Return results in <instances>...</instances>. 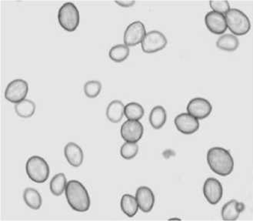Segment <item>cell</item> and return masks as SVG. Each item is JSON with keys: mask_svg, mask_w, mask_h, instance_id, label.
<instances>
[{"mask_svg": "<svg viewBox=\"0 0 253 221\" xmlns=\"http://www.w3.org/2000/svg\"><path fill=\"white\" fill-rule=\"evenodd\" d=\"M66 200L72 209L77 212H86L91 205L90 197L86 188L81 182L72 179L66 184Z\"/></svg>", "mask_w": 253, "mask_h": 221, "instance_id": "obj_2", "label": "cell"}, {"mask_svg": "<svg viewBox=\"0 0 253 221\" xmlns=\"http://www.w3.org/2000/svg\"><path fill=\"white\" fill-rule=\"evenodd\" d=\"M146 34L144 23L139 20L132 22L128 25L124 33V44L127 46H135L142 43Z\"/></svg>", "mask_w": 253, "mask_h": 221, "instance_id": "obj_8", "label": "cell"}, {"mask_svg": "<svg viewBox=\"0 0 253 221\" xmlns=\"http://www.w3.org/2000/svg\"><path fill=\"white\" fill-rule=\"evenodd\" d=\"M23 199L26 205L35 211L40 209L42 206V197L35 189L26 188L23 193Z\"/></svg>", "mask_w": 253, "mask_h": 221, "instance_id": "obj_21", "label": "cell"}, {"mask_svg": "<svg viewBox=\"0 0 253 221\" xmlns=\"http://www.w3.org/2000/svg\"><path fill=\"white\" fill-rule=\"evenodd\" d=\"M205 23L211 33L222 35L227 30L225 15L210 11L205 16Z\"/></svg>", "mask_w": 253, "mask_h": 221, "instance_id": "obj_13", "label": "cell"}, {"mask_svg": "<svg viewBox=\"0 0 253 221\" xmlns=\"http://www.w3.org/2000/svg\"><path fill=\"white\" fill-rule=\"evenodd\" d=\"M227 28L235 36L246 35L251 30L250 18L240 9L232 8L225 15Z\"/></svg>", "mask_w": 253, "mask_h": 221, "instance_id": "obj_3", "label": "cell"}, {"mask_svg": "<svg viewBox=\"0 0 253 221\" xmlns=\"http://www.w3.org/2000/svg\"><path fill=\"white\" fill-rule=\"evenodd\" d=\"M217 47L228 52L236 50L239 47V40L236 36L226 33L221 36L216 42Z\"/></svg>", "mask_w": 253, "mask_h": 221, "instance_id": "obj_19", "label": "cell"}, {"mask_svg": "<svg viewBox=\"0 0 253 221\" xmlns=\"http://www.w3.org/2000/svg\"><path fill=\"white\" fill-rule=\"evenodd\" d=\"M176 129L183 134H193L200 128V121L188 113H182L174 120Z\"/></svg>", "mask_w": 253, "mask_h": 221, "instance_id": "obj_12", "label": "cell"}, {"mask_svg": "<svg viewBox=\"0 0 253 221\" xmlns=\"http://www.w3.org/2000/svg\"><path fill=\"white\" fill-rule=\"evenodd\" d=\"M59 25L68 32L77 30L80 24V12L73 2H66L61 5L58 11Z\"/></svg>", "mask_w": 253, "mask_h": 221, "instance_id": "obj_5", "label": "cell"}, {"mask_svg": "<svg viewBox=\"0 0 253 221\" xmlns=\"http://www.w3.org/2000/svg\"><path fill=\"white\" fill-rule=\"evenodd\" d=\"M167 44L168 41L166 36L162 32L154 30L146 33L141 43V46L146 53H154L164 49Z\"/></svg>", "mask_w": 253, "mask_h": 221, "instance_id": "obj_6", "label": "cell"}, {"mask_svg": "<svg viewBox=\"0 0 253 221\" xmlns=\"http://www.w3.org/2000/svg\"><path fill=\"white\" fill-rule=\"evenodd\" d=\"M139 149L137 143L126 142L120 148V155L126 160H131L137 155Z\"/></svg>", "mask_w": 253, "mask_h": 221, "instance_id": "obj_26", "label": "cell"}, {"mask_svg": "<svg viewBox=\"0 0 253 221\" xmlns=\"http://www.w3.org/2000/svg\"><path fill=\"white\" fill-rule=\"evenodd\" d=\"M26 174L32 181L43 183L49 178L50 174L49 164L45 159L40 156H33L27 160L26 164Z\"/></svg>", "mask_w": 253, "mask_h": 221, "instance_id": "obj_4", "label": "cell"}, {"mask_svg": "<svg viewBox=\"0 0 253 221\" xmlns=\"http://www.w3.org/2000/svg\"><path fill=\"white\" fill-rule=\"evenodd\" d=\"M167 120V111L162 106H155L149 114V123L155 130L161 129Z\"/></svg>", "mask_w": 253, "mask_h": 221, "instance_id": "obj_17", "label": "cell"}, {"mask_svg": "<svg viewBox=\"0 0 253 221\" xmlns=\"http://www.w3.org/2000/svg\"><path fill=\"white\" fill-rule=\"evenodd\" d=\"M187 113L196 117L198 120L207 118L212 111V106L207 99L203 97H196L191 99L188 103Z\"/></svg>", "mask_w": 253, "mask_h": 221, "instance_id": "obj_10", "label": "cell"}, {"mask_svg": "<svg viewBox=\"0 0 253 221\" xmlns=\"http://www.w3.org/2000/svg\"><path fill=\"white\" fill-rule=\"evenodd\" d=\"M84 89L87 97H97L102 89V84L97 80H90L84 85Z\"/></svg>", "mask_w": 253, "mask_h": 221, "instance_id": "obj_27", "label": "cell"}, {"mask_svg": "<svg viewBox=\"0 0 253 221\" xmlns=\"http://www.w3.org/2000/svg\"><path fill=\"white\" fill-rule=\"evenodd\" d=\"M139 208L144 213H149L153 210L155 204V196L153 190L148 186L139 187L135 193Z\"/></svg>", "mask_w": 253, "mask_h": 221, "instance_id": "obj_14", "label": "cell"}, {"mask_svg": "<svg viewBox=\"0 0 253 221\" xmlns=\"http://www.w3.org/2000/svg\"><path fill=\"white\" fill-rule=\"evenodd\" d=\"M15 111L21 118H30L35 113L36 103L31 99H23L15 104Z\"/></svg>", "mask_w": 253, "mask_h": 221, "instance_id": "obj_20", "label": "cell"}, {"mask_svg": "<svg viewBox=\"0 0 253 221\" xmlns=\"http://www.w3.org/2000/svg\"><path fill=\"white\" fill-rule=\"evenodd\" d=\"M129 47L125 44H117L113 45L109 52V58L116 62V63H122L125 61L126 59L129 56Z\"/></svg>", "mask_w": 253, "mask_h": 221, "instance_id": "obj_23", "label": "cell"}, {"mask_svg": "<svg viewBox=\"0 0 253 221\" xmlns=\"http://www.w3.org/2000/svg\"><path fill=\"white\" fill-rule=\"evenodd\" d=\"M207 163L210 169L221 177L229 176L234 170V160L229 150L214 146L207 153Z\"/></svg>", "mask_w": 253, "mask_h": 221, "instance_id": "obj_1", "label": "cell"}, {"mask_svg": "<svg viewBox=\"0 0 253 221\" xmlns=\"http://www.w3.org/2000/svg\"><path fill=\"white\" fill-rule=\"evenodd\" d=\"M144 108L140 103L132 102L125 106L124 115L128 120H141L144 116Z\"/></svg>", "mask_w": 253, "mask_h": 221, "instance_id": "obj_25", "label": "cell"}, {"mask_svg": "<svg viewBox=\"0 0 253 221\" xmlns=\"http://www.w3.org/2000/svg\"><path fill=\"white\" fill-rule=\"evenodd\" d=\"M124 111H125V105L123 104V102L120 100L116 99L108 105L106 109V117L110 122L117 124L123 119Z\"/></svg>", "mask_w": 253, "mask_h": 221, "instance_id": "obj_16", "label": "cell"}, {"mask_svg": "<svg viewBox=\"0 0 253 221\" xmlns=\"http://www.w3.org/2000/svg\"><path fill=\"white\" fill-rule=\"evenodd\" d=\"M238 210H239V212L242 213L243 211H244L245 210V204L242 202H238L237 204Z\"/></svg>", "mask_w": 253, "mask_h": 221, "instance_id": "obj_30", "label": "cell"}, {"mask_svg": "<svg viewBox=\"0 0 253 221\" xmlns=\"http://www.w3.org/2000/svg\"><path fill=\"white\" fill-rule=\"evenodd\" d=\"M144 127L139 120H127L123 123L120 133L126 142L137 143L143 136Z\"/></svg>", "mask_w": 253, "mask_h": 221, "instance_id": "obj_9", "label": "cell"}, {"mask_svg": "<svg viewBox=\"0 0 253 221\" xmlns=\"http://www.w3.org/2000/svg\"><path fill=\"white\" fill-rule=\"evenodd\" d=\"M203 194L211 205H215L220 201L223 194L222 183L214 177H209L203 185Z\"/></svg>", "mask_w": 253, "mask_h": 221, "instance_id": "obj_11", "label": "cell"}, {"mask_svg": "<svg viewBox=\"0 0 253 221\" xmlns=\"http://www.w3.org/2000/svg\"><path fill=\"white\" fill-rule=\"evenodd\" d=\"M28 92V83L23 79H16L12 80L5 88V98L10 103L16 104L26 99Z\"/></svg>", "mask_w": 253, "mask_h": 221, "instance_id": "obj_7", "label": "cell"}, {"mask_svg": "<svg viewBox=\"0 0 253 221\" xmlns=\"http://www.w3.org/2000/svg\"><path fill=\"white\" fill-rule=\"evenodd\" d=\"M237 204V200H232L222 207L221 214L224 221H233L239 218L241 213L238 210Z\"/></svg>", "mask_w": 253, "mask_h": 221, "instance_id": "obj_24", "label": "cell"}, {"mask_svg": "<svg viewBox=\"0 0 253 221\" xmlns=\"http://www.w3.org/2000/svg\"><path fill=\"white\" fill-rule=\"evenodd\" d=\"M66 184H67V181H66V175L63 173L56 174L51 179L49 183L51 193L56 197L62 195L66 190Z\"/></svg>", "mask_w": 253, "mask_h": 221, "instance_id": "obj_22", "label": "cell"}, {"mask_svg": "<svg viewBox=\"0 0 253 221\" xmlns=\"http://www.w3.org/2000/svg\"><path fill=\"white\" fill-rule=\"evenodd\" d=\"M122 211L128 218H133L139 211V205L135 197L131 194H124L120 201Z\"/></svg>", "mask_w": 253, "mask_h": 221, "instance_id": "obj_18", "label": "cell"}, {"mask_svg": "<svg viewBox=\"0 0 253 221\" xmlns=\"http://www.w3.org/2000/svg\"><path fill=\"white\" fill-rule=\"evenodd\" d=\"M173 220H179V221H180V219H178V218H171V219H169V221H173Z\"/></svg>", "mask_w": 253, "mask_h": 221, "instance_id": "obj_31", "label": "cell"}, {"mask_svg": "<svg viewBox=\"0 0 253 221\" xmlns=\"http://www.w3.org/2000/svg\"><path fill=\"white\" fill-rule=\"evenodd\" d=\"M64 155L68 163L73 167L82 165L84 160V154L81 147L73 142H70L65 146Z\"/></svg>", "mask_w": 253, "mask_h": 221, "instance_id": "obj_15", "label": "cell"}, {"mask_svg": "<svg viewBox=\"0 0 253 221\" xmlns=\"http://www.w3.org/2000/svg\"><path fill=\"white\" fill-rule=\"evenodd\" d=\"M210 7L211 11L225 15L226 12L231 9L230 4L226 0H218V1H210Z\"/></svg>", "mask_w": 253, "mask_h": 221, "instance_id": "obj_28", "label": "cell"}, {"mask_svg": "<svg viewBox=\"0 0 253 221\" xmlns=\"http://www.w3.org/2000/svg\"><path fill=\"white\" fill-rule=\"evenodd\" d=\"M116 4L122 6V7H131L135 5V1H131V0H121V1H116Z\"/></svg>", "mask_w": 253, "mask_h": 221, "instance_id": "obj_29", "label": "cell"}]
</instances>
